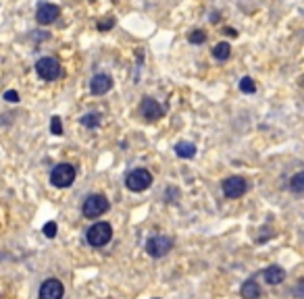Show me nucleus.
Returning <instances> with one entry per match:
<instances>
[{
    "instance_id": "13",
    "label": "nucleus",
    "mask_w": 304,
    "mask_h": 299,
    "mask_svg": "<svg viewBox=\"0 0 304 299\" xmlns=\"http://www.w3.org/2000/svg\"><path fill=\"white\" fill-rule=\"evenodd\" d=\"M242 297L244 299H259L261 297V285L257 283V278H248L242 285Z\"/></svg>"
},
{
    "instance_id": "18",
    "label": "nucleus",
    "mask_w": 304,
    "mask_h": 299,
    "mask_svg": "<svg viewBox=\"0 0 304 299\" xmlns=\"http://www.w3.org/2000/svg\"><path fill=\"white\" fill-rule=\"evenodd\" d=\"M240 90H242L244 94H255V92H257L255 79H252V77H242V79H240Z\"/></svg>"
},
{
    "instance_id": "4",
    "label": "nucleus",
    "mask_w": 304,
    "mask_h": 299,
    "mask_svg": "<svg viewBox=\"0 0 304 299\" xmlns=\"http://www.w3.org/2000/svg\"><path fill=\"white\" fill-rule=\"evenodd\" d=\"M150 185H152V174L146 168H133V170L127 172V177H125V187L133 193L146 191Z\"/></svg>"
},
{
    "instance_id": "20",
    "label": "nucleus",
    "mask_w": 304,
    "mask_h": 299,
    "mask_svg": "<svg viewBox=\"0 0 304 299\" xmlns=\"http://www.w3.org/2000/svg\"><path fill=\"white\" fill-rule=\"evenodd\" d=\"M50 131H53V135H63L61 116H53V118H50Z\"/></svg>"
},
{
    "instance_id": "19",
    "label": "nucleus",
    "mask_w": 304,
    "mask_h": 299,
    "mask_svg": "<svg viewBox=\"0 0 304 299\" xmlns=\"http://www.w3.org/2000/svg\"><path fill=\"white\" fill-rule=\"evenodd\" d=\"M57 231H59V226H57L55 220H48V222L44 224V228H42V233H44L48 239H55V237H57Z\"/></svg>"
},
{
    "instance_id": "1",
    "label": "nucleus",
    "mask_w": 304,
    "mask_h": 299,
    "mask_svg": "<svg viewBox=\"0 0 304 299\" xmlns=\"http://www.w3.org/2000/svg\"><path fill=\"white\" fill-rule=\"evenodd\" d=\"M109 200L105 196H100V193H94V196H88L81 204V214L86 218H98L103 216L105 212H109Z\"/></svg>"
},
{
    "instance_id": "12",
    "label": "nucleus",
    "mask_w": 304,
    "mask_h": 299,
    "mask_svg": "<svg viewBox=\"0 0 304 299\" xmlns=\"http://www.w3.org/2000/svg\"><path fill=\"white\" fill-rule=\"evenodd\" d=\"M265 280L269 285H281L283 280H285V270L281 266H269L265 272H263Z\"/></svg>"
},
{
    "instance_id": "9",
    "label": "nucleus",
    "mask_w": 304,
    "mask_h": 299,
    "mask_svg": "<svg viewBox=\"0 0 304 299\" xmlns=\"http://www.w3.org/2000/svg\"><path fill=\"white\" fill-rule=\"evenodd\" d=\"M65 287L59 278H48L40 287V299H63Z\"/></svg>"
},
{
    "instance_id": "23",
    "label": "nucleus",
    "mask_w": 304,
    "mask_h": 299,
    "mask_svg": "<svg viewBox=\"0 0 304 299\" xmlns=\"http://www.w3.org/2000/svg\"><path fill=\"white\" fill-rule=\"evenodd\" d=\"M113 25H115V19H107V21H100V23H98V29L105 31V29H111Z\"/></svg>"
},
{
    "instance_id": "14",
    "label": "nucleus",
    "mask_w": 304,
    "mask_h": 299,
    "mask_svg": "<svg viewBox=\"0 0 304 299\" xmlns=\"http://www.w3.org/2000/svg\"><path fill=\"white\" fill-rule=\"evenodd\" d=\"M175 154H177V158L188 160V158H194V156H196V146H194L192 142H177V144H175Z\"/></svg>"
},
{
    "instance_id": "17",
    "label": "nucleus",
    "mask_w": 304,
    "mask_h": 299,
    "mask_svg": "<svg viewBox=\"0 0 304 299\" xmlns=\"http://www.w3.org/2000/svg\"><path fill=\"white\" fill-rule=\"evenodd\" d=\"M290 189L294 193H302L304 191V172H296L294 174L292 181H290Z\"/></svg>"
},
{
    "instance_id": "8",
    "label": "nucleus",
    "mask_w": 304,
    "mask_h": 299,
    "mask_svg": "<svg viewBox=\"0 0 304 299\" xmlns=\"http://www.w3.org/2000/svg\"><path fill=\"white\" fill-rule=\"evenodd\" d=\"M59 15H61V9L53 3H42L38 5L36 9V21L40 25H50V23H55L59 19Z\"/></svg>"
},
{
    "instance_id": "16",
    "label": "nucleus",
    "mask_w": 304,
    "mask_h": 299,
    "mask_svg": "<svg viewBox=\"0 0 304 299\" xmlns=\"http://www.w3.org/2000/svg\"><path fill=\"white\" fill-rule=\"evenodd\" d=\"M100 123H103V114H100V112H88V114H83V116H81V125H83V127H88V129L98 127Z\"/></svg>"
},
{
    "instance_id": "6",
    "label": "nucleus",
    "mask_w": 304,
    "mask_h": 299,
    "mask_svg": "<svg viewBox=\"0 0 304 299\" xmlns=\"http://www.w3.org/2000/svg\"><path fill=\"white\" fill-rule=\"evenodd\" d=\"M36 73H38V77H42L44 81H55V79L61 77L63 71H61V65H59L57 58L44 56V58H40V61L36 63Z\"/></svg>"
},
{
    "instance_id": "21",
    "label": "nucleus",
    "mask_w": 304,
    "mask_h": 299,
    "mask_svg": "<svg viewBox=\"0 0 304 299\" xmlns=\"http://www.w3.org/2000/svg\"><path fill=\"white\" fill-rule=\"evenodd\" d=\"M205 40H207V36H205V31H200V29L192 31L190 36H188V42H192V44H202Z\"/></svg>"
},
{
    "instance_id": "11",
    "label": "nucleus",
    "mask_w": 304,
    "mask_h": 299,
    "mask_svg": "<svg viewBox=\"0 0 304 299\" xmlns=\"http://www.w3.org/2000/svg\"><path fill=\"white\" fill-rule=\"evenodd\" d=\"M111 87H113V79L111 75H105V73L94 75L90 81V92L96 96H105L107 92H111Z\"/></svg>"
},
{
    "instance_id": "7",
    "label": "nucleus",
    "mask_w": 304,
    "mask_h": 299,
    "mask_svg": "<svg viewBox=\"0 0 304 299\" xmlns=\"http://www.w3.org/2000/svg\"><path fill=\"white\" fill-rule=\"evenodd\" d=\"M248 191V183L244 177H229L223 181V193L229 200H238Z\"/></svg>"
},
{
    "instance_id": "2",
    "label": "nucleus",
    "mask_w": 304,
    "mask_h": 299,
    "mask_svg": "<svg viewBox=\"0 0 304 299\" xmlns=\"http://www.w3.org/2000/svg\"><path fill=\"white\" fill-rule=\"evenodd\" d=\"M86 239L92 248H105L113 239V226L109 222H96L86 231Z\"/></svg>"
},
{
    "instance_id": "10",
    "label": "nucleus",
    "mask_w": 304,
    "mask_h": 299,
    "mask_svg": "<svg viewBox=\"0 0 304 299\" xmlns=\"http://www.w3.org/2000/svg\"><path fill=\"white\" fill-rule=\"evenodd\" d=\"M140 112H142V116H144L146 121H159V118L165 114L163 106H161L157 100H152V98H144V100H142Z\"/></svg>"
},
{
    "instance_id": "3",
    "label": "nucleus",
    "mask_w": 304,
    "mask_h": 299,
    "mask_svg": "<svg viewBox=\"0 0 304 299\" xmlns=\"http://www.w3.org/2000/svg\"><path fill=\"white\" fill-rule=\"evenodd\" d=\"M73 181H75V166L69 164V162L57 164L53 168V172H50V183H53L55 187H59V189L73 185Z\"/></svg>"
},
{
    "instance_id": "22",
    "label": "nucleus",
    "mask_w": 304,
    "mask_h": 299,
    "mask_svg": "<svg viewBox=\"0 0 304 299\" xmlns=\"http://www.w3.org/2000/svg\"><path fill=\"white\" fill-rule=\"evenodd\" d=\"M3 98H5L7 102H13V104H15V102H19V94H17L15 90H7V92L3 94Z\"/></svg>"
},
{
    "instance_id": "5",
    "label": "nucleus",
    "mask_w": 304,
    "mask_h": 299,
    "mask_svg": "<svg viewBox=\"0 0 304 299\" xmlns=\"http://www.w3.org/2000/svg\"><path fill=\"white\" fill-rule=\"evenodd\" d=\"M173 250V239L167 235H155L146 241V252L152 258H163Z\"/></svg>"
},
{
    "instance_id": "15",
    "label": "nucleus",
    "mask_w": 304,
    "mask_h": 299,
    "mask_svg": "<svg viewBox=\"0 0 304 299\" xmlns=\"http://www.w3.org/2000/svg\"><path fill=\"white\" fill-rule=\"evenodd\" d=\"M213 56L217 58V61H227L229 56H231V46L227 44V42H221V44H217L215 48H213Z\"/></svg>"
}]
</instances>
